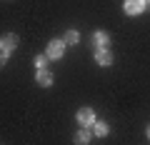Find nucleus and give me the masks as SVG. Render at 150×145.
Listing matches in <instances>:
<instances>
[{
	"instance_id": "39448f33",
	"label": "nucleus",
	"mask_w": 150,
	"mask_h": 145,
	"mask_svg": "<svg viewBox=\"0 0 150 145\" xmlns=\"http://www.w3.org/2000/svg\"><path fill=\"white\" fill-rule=\"evenodd\" d=\"M93 45H95L98 50H108V45H110V35H108L105 30H95V33H93Z\"/></svg>"
},
{
	"instance_id": "f257e3e1",
	"label": "nucleus",
	"mask_w": 150,
	"mask_h": 145,
	"mask_svg": "<svg viewBox=\"0 0 150 145\" xmlns=\"http://www.w3.org/2000/svg\"><path fill=\"white\" fill-rule=\"evenodd\" d=\"M45 55H48V60H60L65 55V43L63 40H50L48 48H45Z\"/></svg>"
},
{
	"instance_id": "7ed1b4c3",
	"label": "nucleus",
	"mask_w": 150,
	"mask_h": 145,
	"mask_svg": "<svg viewBox=\"0 0 150 145\" xmlns=\"http://www.w3.org/2000/svg\"><path fill=\"white\" fill-rule=\"evenodd\" d=\"M75 118H78V123L83 125V128H90L93 123H95V110H93V108H80V110H78V115H75Z\"/></svg>"
},
{
	"instance_id": "ddd939ff",
	"label": "nucleus",
	"mask_w": 150,
	"mask_h": 145,
	"mask_svg": "<svg viewBox=\"0 0 150 145\" xmlns=\"http://www.w3.org/2000/svg\"><path fill=\"white\" fill-rule=\"evenodd\" d=\"M145 135H148V138H150V125H148V130H145Z\"/></svg>"
},
{
	"instance_id": "0eeeda50",
	"label": "nucleus",
	"mask_w": 150,
	"mask_h": 145,
	"mask_svg": "<svg viewBox=\"0 0 150 145\" xmlns=\"http://www.w3.org/2000/svg\"><path fill=\"white\" fill-rule=\"evenodd\" d=\"M35 83H38V85H43V88L53 85V75H50V70L48 68H45V70H38V73H35Z\"/></svg>"
},
{
	"instance_id": "9d476101",
	"label": "nucleus",
	"mask_w": 150,
	"mask_h": 145,
	"mask_svg": "<svg viewBox=\"0 0 150 145\" xmlns=\"http://www.w3.org/2000/svg\"><path fill=\"white\" fill-rule=\"evenodd\" d=\"M65 45H75V43H80V33L78 30H68L65 33V38H63Z\"/></svg>"
},
{
	"instance_id": "1a4fd4ad",
	"label": "nucleus",
	"mask_w": 150,
	"mask_h": 145,
	"mask_svg": "<svg viewBox=\"0 0 150 145\" xmlns=\"http://www.w3.org/2000/svg\"><path fill=\"white\" fill-rule=\"evenodd\" d=\"M90 138H93L90 130H85V128L78 130V133H75V145H88V143H90Z\"/></svg>"
},
{
	"instance_id": "423d86ee",
	"label": "nucleus",
	"mask_w": 150,
	"mask_h": 145,
	"mask_svg": "<svg viewBox=\"0 0 150 145\" xmlns=\"http://www.w3.org/2000/svg\"><path fill=\"white\" fill-rule=\"evenodd\" d=\"M90 133L95 135V138H105V135L110 133V128H108V123H103V120H95V123L90 125Z\"/></svg>"
},
{
	"instance_id": "20e7f679",
	"label": "nucleus",
	"mask_w": 150,
	"mask_h": 145,
	"mask_svg": "<svg viewBox=\"0 0 150 145\" xmlns=\"http://www.w3.org/2000/svg\"><path fill=\"white\" fill-rule=\"evenodd\" d=\"M123 8L128 15H140V13H145V0H125Z\"/></svg>"
},
{
	"instance_id": "f03ea898",
	"label": "nucleus",
	"mask_w": 150,
	"mask_h": 145,
	"mask_svg": "<svg viewBox=\"0 0 150 145\" xmlns=\"http://www.w3.org/2000/svg\"><path fill=\"white\" fill-rule=\"evenodd\" d=\"M15 48H18V35H15V33H5V35L0 38V53L10 55Z\"/></svg>"
},
{
	"instance_id": "f8f14e48",
	"label": "nucleus",
	"mask_w": 150,
	"mask_h": 145,
	"mask_svg": "<svg viewBox=\"0 0 150 145\" xmlns=\"http://www.w3.org/2000/svg\"><path fill=\"white\" fill-rule=\"evenodd\" d=\"M5 63H8V53H0V68H5Z\"/></svg>"
},
{
	"instance_id": "6e6552de",
	"label": "nucleus",
	"mask_w": 150,
	"mask_h": 145,
	"mask_svg": "<svg viewBox=\"0 0 150 145\" xmlns=\"http://www.w3.org/2000/svg\"><path fill=\"white\" fill-rule=\"evenodd\" d=\"M95 63L98 65H110L112 63V53L110 50H95Z\"/></svg>"
},
{
	"instance_id": "9b49d317",
	"label": "nucleus",
	"mask_w": 150,
	"mask_h": 145,
	"mask_svg": "<svg viewBox=\"0 0 150 145\" xmlns=\"http://www.w3.org/2000/svg\"><path fill=\"white\" fill-rule=\"evenodd\" d=\"M45 65H48V55H35V68L45 70Z\"/></svg>"
},
{
	"instance_id": "4468645a",
	"label": "nucleus",
	"mask_w": 150,
	"mask_h": 145,
	"mask_svg": "<svg viewBox=\"0 0 150 145\" xmlns=\"http://www.w3.org/2000/svg\"><path fill=\"white\" fill-rule=\"evenodd\" d=\"M145 5H150V0H145Z\"/></svg>"
}]
</instances>
